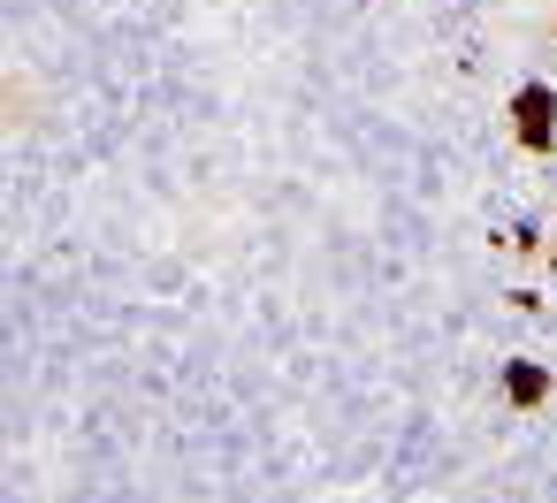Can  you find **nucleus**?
<instances>
[{"instance_id": "nucleus-1", "label": "nucleus", "mask_w": 557, "mask_h": 503, "mask_svg": "<svg viewBox=\"0 0 557 503\" xmlns=\"http://www.w3.org/2000/svg\"><path fill=\"white\" fill-rule=\"evenodd\" d=\"M504 115H511V146H519V153H534V161L557 153V85H549V77H519Z\"/></svg>"}, {"instance_id": "nucleus-2", "label": "nucleus", "mask_w": 557, "mask_h": 503, "mask_svg": "<svg viewBox=\"0 0 557 503\" xmlns=\"http://www.w3.org/2000/svg\"><path fill=\"white\" fill-rule=\"evenodd\" d=\"M504 397H511L519 412L549 404V366H542V359H504Z\"/></svg>"}, {"instance_id": "nucleus-3", "label": "nucleus", "mask_w": 557, "mask_h": 503, "mask_svg": "<svg viewBox=\"0 0 557 503\" xmlns=\"http://www.w3.org/2000/svg\"><path fill=\"white\" fill-rule=\"evenodd\" d=\"M504 244H519V252H542V229H534V222H519V229H504Z\"/></svg>"}]
</instances>
